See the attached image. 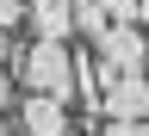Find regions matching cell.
Returning a JSON list of instances; mask_svg holds the SVG:
<instances>
[{
  "instance_id": "6da1fadb",
  "label": "cell",
  "mask_w": 149,
  "mask_h": 136,
  "mask_svg": "<svg viewBox=\"0 0 149 136\" xmlns=\"http://www.w3.org/2000/svg\"><path fill=\"white\" fill-rule=\"evenodd\" d=\"M19 81H25V93H44V99L68 105L74 99V50L68 43H31V50H19Z\"/></svg>"
},
{
  "instance_id": "7a4b0ae2",
  "label": "cell",
  "mask_w": 149,
  "mask_h": 136,
  "mask_svg": "<svg viewBox=\"0 0 149 136\" xmlns=\"http://www.w3.org/2000/svg\"><path fill=\"white\" fill-rule=\"evenodd\" d=\"M93 56H100V87L143 81V74H149V56H143V31L137 25H112L100 43H93Z\"/></svg>"
},
{
  "instance_id": "3957f363",
  "label": "cell",
  "mask_w": 149,
  "mask_h": 136,
  "mask_svg": "<svg viewBox=\"0 0 149 136\" xmlns=\"http://www.w3.org/2000/svg\"><path fill=\"white\" fill-rule=\"evenodd\" d=\"M100 118L106 124H137V118H149V74H143V81H112L106 99H100Z\"/></svg>"
},
{
  "instance_id": "277c9868",
  "label": "cell",
  "mask_w": 149,
  "mask_h": 136,
  "mask_svg": "<svg viewBox=\"0 0 149 136\" xmlns=\"http://www.w3.org/2000/svg\"><path fill=\"white\" fill-rule=\"evenodd\" d=\"M74 37V0H31V43H68Z\"/></svg>"
},
{
  "instance_id": "5b68a950",
  "label": "cell",
  "mask_w": 149,
  "mask_h": 136,
  "mask_svg": "<svg viewBox=\"0 0 149 136\" xmlns=\"http://www.w3.org/2000/svg\"><path fill=\"white\" fill-rule=\"evenodd\" d=\"M19 130L25 136H68V111L56 99H44V93H25L19 99Z\"/></svg>"
},
{
  "instance_id": "8992f818",
  "label": "cell",
  "mask_w": 149,
  "mask_h": 136,
  "mask_svg": "<svg viewBox=\"0 0 149 136\" xmlns=\"http://www.w3.org/2000/svg\"><path fill=\"white\" fill-rule=\"evenodd\" d=\"M74 31H81V37H93V43H100V37L112 31V19H106L100 6H93V0H74Z\"/></svg>"
},
{
  "instance_id": "52a82bcc",
  "label": "cell",
  "mask_w": 149,
  "mask_h": 136,
  "mask_svg": "<svg viewBox=\"0 0 149 136\" xmlns=\"http://www.w3.org/2000/svg\"><path fill=\"white\" fill-rule=\"evenodd\" d=\"M93 6H100L112 25H137L143 31V0H93Z\"/></svg>"
},
{
  "instance_id": "ba28073f",
  "label": "cell",
  "mask_w": 149,
  "mask_h": 136,
  "mask_svg": "<svg viewBox=\"0 0 149 136\" xmlns=\"http://www.w3.org/2000/svg\"><path fill=\"white\" fill-rule=\"evenodd\" d=\"M19 19H31V0H0V31H13Z\"/></svg>"
},
{
  "instance_id": "9c48e42d",
  "label": "cell",
  "mask_w": 149,
  "mask_h": 136,
  "mask_svg": "<svg viewBox=\"0 0 149 136\" xmlns=\"http://www.w3.org/2000/svg\"><path fill=\"white\" fill-rule=\"evenodd\" d=\"M100 136H149V118H137V124H100Z\"/></svg>"
},
{
  "instance_id": "30bf717a",
  "label": "cell",
  "mask_w": 149,
  "mask_h": 136,
  "mask_svg": "<svg viewBox=\"0 0 149 136\" xmlns=\"http://www.w3.org/2000/svg\"><path fill=\"white\" fill-rule=\"evenodd\" d=\"M6 105H19V99H13V81H6V68H0V118H6Z\"/></svg>"
},
{
  "instance_id": "8fae6325",
  "label": "cell",
  "mask_w": 149,
  "mask_h": 136,
  "mask_svg": "<svg viewBox=\"0 0 149 136\" xmlns=\"http://www.w3.org/2000/svg\"><path fill=\"white\" fill-rule=\"evenodd\" d=\"M6 56L19 62V50H13V31H0V68H6Z\"/></svg>"
},
{
  "instance_id": "7c38bea8",
  "label": "cell",
  "mask_w": 149,
  "mask_h": 136,
  "mask_svg": "<svg viewBox=\"0 0 149 136\" xmlns=\"http://www.w3.org/2000/svg\"><path fill=\"white\" fill-rule=\"evenodd\" d=\"M0 136H13V124H6V118H0Z\"/></svg>"
},
{
  "instance_id": "4fadbf2b",
  "label": "cell",
  "mask_w": 149,
  "mask_h": 136,
  "mask_svg": "<svg viewBox=\"0 0 149 136\" xmlns=\"http://www.w3.org/2000/svg\"><path fill=\"white\" fill-rule=\"evenodd\" d=\"M143 31H149V0H143Z\"/></svg>"
},
{
  "instance_id": "5bb4252c",
  "label": "cell",
  "mask_w": 149,
  "mask_h": 136,
  "mask_svg": "<svg viewBox=\"0 0 149 136\" xmlns=\"http://www.w3.org/2000/svg\"><path fill=\"white\" fill-rule=\"evenodd\" d=\"M143 56H149V31H143Z\"/></svg>"
}]
</instances>
